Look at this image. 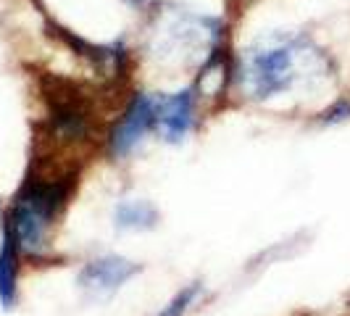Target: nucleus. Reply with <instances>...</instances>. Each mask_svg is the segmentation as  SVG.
Here are the masks:
<instances>
[{"mask_svg":"<svg viewBox=\"0 0 350 316\" xmlns=\"http://www.w3.org/2000/svg\"><path fill=\"white\" fill-rule=\"evenodd\" d=\"M45 135L61 150H82L98 140V114L88 95L74 88H55L45 95Z\"/></svg>","mask_w":350,"mask_h":316,"instance_id":"obj_4","label":"nucleus"},{"mask_svg":"<svg viewBox=\"0 0 350 316\" xmlns=\"http://www.w3.org/2000/svg\"><path fill=\"white\" fill-rule=\"evenodd\" d=\"M203 101L193 85L176 88L172 92H156V135L166 145H182L193 137L200 124Z\"/></svg>","mask_w":350,"mask_h":316,"instance_id":"obj_6","label":"nucleus"},{"mask_svg":"<svg viewBox=\"0 0 350 316\" xmlns=\"http://www.w3.org/2000/svg\"><path fill=\"white\" fill-rule=\"evenodd\" d=\"M77 190V169H35L24 179L3 216V229L14 237L24 261H48L53 232Z\"/></svg>","mask_w":350,"mask_h":316,"instance_id":"obj_2","label":"nucleus"},{"mask_svg":"<svg viewBox=\"0 0 350 316\" xmlns=\"http://www.w3.org/2000/svg\"><path fill=\"white\" fill-rule=\"evenodd\" d=\"M156 132V92L132 90L116 119L103 132L105 156L111 161H126L142 148V142Z\"/></svg>","mask_w":350,"mask_h":316,"instance_id":"obj_5","label":"nucleus"},{"mask_svg":"<svg viewBox=\"0 0 350 316\" xmlns=\"http://www.w3.org/2000/svg\"><path fill=\"white\" fill-rule=\"evenodd\" d=\"M21 253L8 229H3L0 240V306L11 311L18 303V272H21Z\"/></svg>","mask_w":350,"mask_h":316,"instance_id":"obj_9","label":"nucleus"},{"mask_svg":"<svg viewBox=\"0 0 350 316\" xmlns=\"http://www.w3.org/2000/svg\"><path fill=\"white\" fill-rule=\"evenodd\" d=\"M111 222H113V229L124 235L153 232L161 224V211L148 198H122L111 211Z\"/></svg>","mask_w":350,"mask_h":316,"instance_id":"obj_8","label":"nucleus"},{"mask_svg":"<svg viewBox=\"0 0 350 316\" xmlns=\"http://www.w3.org/2000/svg\"><path fill=\"white\" fill-rule=\"evenodd\" d=\"M227 42V21L179 3H163L150 14L145 53L166 69L198 71Z\"/></svg>","mask_w":350,"mask_h":316,"instance_id":"obj_3","label":"nucleus"},{"mask_svg":"<svg viewBox=\"0 0 350 316\" xmlns=\"http://www.w3.org/2000/svg\"><path fill=\"white\" fill-rule=\"evenodd\" d=\"M200 298H203V285L200 282H190L182 290H176L174 295L161 306V311L156 316H187Z\"/></svg>","mask_w":350,"mask_h":316,"instance_id":"obj_10","label":"nucleus"},{"mask_svg":"<svg viewBox=\"0 0 350 316\" xmlns=\"http://www.w3.org/2000/svg\"><path fill=\"white\" fill-rule=\"evenodd\" d=\"M329 77V58L306 32L277 29L234 53L232 92L247 103H271Z\"/></svg>","mask_w":350,"mask_h":316,"instance_id":"obj_1","label":"nucleus"},{"mask_svg":"<svg viewBox=\"0 0 350 316\" xmlns=\"http://www.w3.org/2000/svg\"><path fill=\"white\" fill-rule=\"evenodd\" d=\"M316 122L319 127H340L350 122V98H334L332 103L316 114Z\"/></svg>","mask_w":350,"mask_h":316,"instance_id":"obj_11","label":"nucleus"},{"mask_svg":"<svg viewBox=\"0 0 350 316\" xmlns=\"http://www.w3.org/2000/svg\"><path fill=\"white\" fill-rule=\"evenodd\" d=\"M124 8H129L132 14H140V16H150L161 5V0H119Z\"/></svg>","mask_w":350,"mask_h":316,"instance_id":"obj_12","label":"nucleus"},{"mask_svg":"<svg viewBox=\"0 0 350 316\" xmlns=\"http://www.w3.org/2000/svg\"><path fill=\"white\" fill-rule=\"evenodd\" d=\"M142 272V263L119 253H100L82 263L77 274V287L90 303H105L122 293L129 282Z\"/></svg>","mask_w":350,"mask_h":316,"instance_id":"obj_7","label":"nucleus"}]
</instances>
